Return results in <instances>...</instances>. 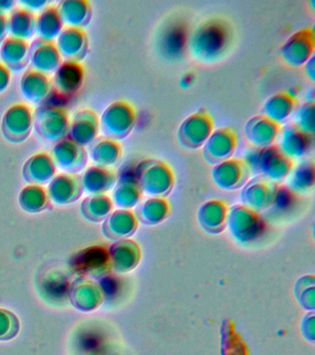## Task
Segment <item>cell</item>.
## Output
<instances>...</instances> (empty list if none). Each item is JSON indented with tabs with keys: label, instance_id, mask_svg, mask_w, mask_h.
<instances>
[{
	"label": "cell",
	"instance_id": "obj_16",
	"mask_svg": "<svg viewBox=\"0 0 315 355\" xmlns=\"http://www.w3.org/2000/svg\"><path fill=\"white\" fill-rule=\"evenodd\" d=\"M293 168V160L285 155L278 146L260 149L256 171L273 180L287 176Z\"/></svg>",
	"mask_w": 315,
	"mask_h": 355
},
{
	"label": "cell",
	"instance_id": "obj_2",
	"mask_svg": "<svg viewBox=\"0 0 315 355\" xmlns=\"http://www.w3.org/2000/svg\"><path fill=\"white\" fill-rule=\"evenodd\" d=\"M35 135L46 144H56L68 137L70 119L62 107L46 104L34 110Z\"/></svg>",
	"mask_w": 315,
	"mask_h": 355
},
{
	"label": "cell",
	"instance_id": "obj_8",
	"mask_svg": "<svg viewBox=\"0 0 315 355\" xmlns=\"http://www.w3.org/2000/svg\"><path fill=\"white\" fill-rule=\"evenodd\" d=\"M237 146L236 130L222 127L213 130L203 147L204 159L210 164H218L232 157Z\"/></svg>",
	"mask_w": 315,
	"mask_h": 355
},
{
	"label": "cell",
	"instance_id": "obj_28",
	"mask_svg": "<svg viewBox=\"0 0 315 355\" xmlns=\"http://www.w3.org/2000/svg\"><path fill=\"white\" fill-rule=\"evenodd\" d=\"M113 174L106 168L92 166L88 168L84 176L85 187L89 191H101L109 187L113 182Z\"/></svg>",
	"mask_w": 315,
	"mask_h": 355
},
{
	"label": "cell",
	"instance_id": "obj_27",
	"mask_svg": "<svg viewBox=\"0 0 315 355\" xmlns=\"http://www.w3.org/2000/svg\"><path fill=\"white\" fill-rule=\"evenodd\" d=\"M51 191L57 201L68 202L79 196V183L74 177L60 176L51 183Z\"/></svg>",
	"mask_w": 315,
	"mask_h": 355
},
{
	"label": "cell",
	"instance_id": "obj_36",
	"mask_svg": "<svg viewBox=\"0 0 315 355\" xmlns=\"http://www.w3.org/2000/svg\"><path fill=\"white\" fill-rule=\"evenodd\" d=\"M304 71L306 76L309 78L312 82H314L315 79V55H312L311 58L303 66Z\"/></svg>",
	"mask_w": 315,
	"mask_h": 355
},
{
	"label": "cell",
	"instance_id": "obj_21",
	"mask_svg": "<svg viewBox=\"0 0 315 355\" xmlns=\"http://www.w3.org/2000/svg\"><path fill=\"white\" fill-rule=\"evenodd\" d=\"M35 24L37 16L23 7L15 8L8 16L10 36L21 40H28L35 35Z\"/></svg>",
	"mask_w": 315,
	"mask_h": 355
},
{
	"label": "cell",
	"instance_id": "obj_5",
	"mask_svg": "<svg viewBox=\"0 0 315 355\" xmlns=\"http://www.w3.org/2000/svg\"><path fill=\"white\" fill-rule=\"evenodd\" d=\"M214 130V121L206 110L195 111L188 116L179 125L178 139L179 144L186 149H198Z\"/></svg>",
	"mask_w": 315,
	"mask_h": 355
},
{
	"label": "cell",
	"instance_id": "obj_17",
	"mask_svg": "<svg viewBox=\"0 0 315 355\" xmlns=\"http://www.w3.org/2000/svg\"><path fill=\"white\" fill-rule=\"evenodd\" d=\"M0 60L10 71H24L29 65L30 44L27 41L8 36L0 46Z\"/></svg>",
	"mask_w": 315,
	"mask_h": 355
},
{
	"label": "cell",
	"instance_id": "obj_18",
	"mask_svg": "<svg viewBox=\"0 0 315 355\" xmlns=\"http://www.w3.org/2000/svg\"><path fill=\"white\" fill-rule=\"evenodd\" d=\"M84 80V71L81 63L63 61L60 68L55 71L52 83L57 93L62 96H71L80 90Z\"/></svg>",
	"mask_w": 315,
	"mask_h": 355
},
{
	"label": "cell",
	"instance_id": "obj_10",
	"mask_svg": "<svg viewBox=\"0 0 315 355\" xmlns=\"http://www.w3.org/2000/svg\"><path fill=\"white\" fill-rule=\"evenodd\" d=\"M280 128V125L270 121L262 114L253 116L245 123V138L254 148H267L275 146Z\"/></svg>",
	"mask_w": 315,
	"mask_h": 355
},
{
	"label": "cell",
	"instance_id": "obj_11",
	"mask_svg": "<svg viewBox=\"0 0 315 355\" xmlns=\"http://www.w3.org/2000/svg\"><path fill=\"white\" fill-rule=\"evenodd\" d=\"M51 157L55 165L71 173L81 171L88 161V153L84 147L68 137L54 144Z\"/></svg>",
	"mask_w": 315,
	"mask_h": 355
},
{
	"label": "cell",
	"instance_id": "obj_1",
	"mask_svg": "<svg viewBox=\"0 0 315 355\" xmlns=\"http://www.w3.org/2000/svg\"><path fill=\"white\" fill-rule=\"evenodd\" d=\"M232 33L228 24L213 18L201 22L193 30L188 42V49L195 60L213 63L221 60L231 44Z\"/></svg>",
	"mask_w": 315,
	"mask_h": 355
},
{
	"label": "cell",
	"instance_id": "obj_31",
	"mask_svg": "<svg viewBox=\"0 0 315 355\" xmlns=\"http://www.w3.org/2000/svg\"><path fill=\"white\" fill-rule=\"evenodd\" d=\"M267 186L262 182H256L250 185L246 191V198L254 205H262L267 201L268 197Z\"/></svg>",
	"mask_w": 315,
	"mask_h": 355
},
{
	"label": "cell",
	"instance_id": "obj_19",
	"mask_svg": "<svg viewBox=\"0 0 315 355\" xmlns=\"http://www.w3.org/2000/svg\"><path fill=\"white\" fill-rule=\"evenodd\" d=\"M63 24L84 29L93 19L92 5L87 0H62L56 6Z\"/></svg>",
	"mask_w": 315,
	"mask_h": 355
},
{
	"label": "cell",
	"instance_id": "obj_34",
	"mask_svg": "<svg viewBox=\"0 0 315 355\" xmlns=\"http://www.w3.org/2000/svg\"><path fill=\"white\" fill-rule=\"evenodd\" d=\"M48 3L46 0H24V1H21L23 8L32 11V12H34V10H43L48 6Z\"/></svg>",
	"mask_w": 315,
	"mask_h": 355
},
{
	"label": "cell",
	"instance_id": "obj_22",
	"mask_svg": "<svg viewBox=\"0 0 315 355\" xmlns=\"http://www.w3.org/2000/svg\"><path fill=\"white\" fill-rule=\"evenodd\" d=\"M187 46L186 31L181 25L170 26L160 36V53L168 60H179Z\"/></svg>",
	"mask_w": 315,
	"mask_h": 355
},
{
	"label": "cell",
	"instance_id": "obj_26",
	"mask_svg": "<svg viewBox=\"0 0 315 355\" xmlns=\"http://www.w3.org/2000/svg\"><path fill=\"white\" fill-rule=\"evenodd\" d=\"M247 169L242 160L229 158L217 164L213 169L212 174L218 186L222 188H232L239 184Z\"/></svg>",
	"mask_w": 315,
	"mask_h": 355
},
{
	"label": "cell",
	"instance_id": "obj_3",
	"mask_svg": "<svg viewBox=\"0 0 315 355\" xmlns=\"http://www.w3.org/2000/svg\"><path fill=\"white\" fill-rule=\"evenodd\" d=\"M136 123V111L129 103L118 100L107 105L99 119V130L105 138L121 141L128 137Z\"/></svg>",
	"mask_w": 315,
	"mask_h": 355
},
{
	"label": "cell",
	"instance_id": "obj_20",
	"mask_svg": "<svg viewBox=\"0 0 315 355\" xmlns=\"http://www.w3.org/2000/svg\"><path fill=\"white\" fill-rule=\"evenodd\" d=\"M296 110L295 96L289 93H276L265 100L262 108V115L275 123H285L293 115Z\"/></svg>",
	"mask_w": 315,
	"mask_h": 355
},
{
	"label": "cell",
	"instance_id": "obj_4",
	"mask_svg": "<svg viewBox=\"0 0 315 355\" xmlns=\"http://www.w3.org/2000/svg\"><path fill=\"white\" fill-rule=\"evenodd\" d=\"M34 110L30 105L18 103L8 108L1 121V132L10 144H23L34 128Z\"/></svg>",
	"mask_w": 315,
	"mask_h": 355
},
{
	"label": "cell",
	"instance_id": "obj_6",
	"mask_svg": "<svg viewBox=\"0 0 315 355\" xmlns=\"http://www.w3.org/2000/svg\"><path fill=\"white\" fill-rule=\"evenodd\" d=\"M314 30L307 27L297 31L285 41L280 47V55L287 65L300 68L314 55Z\"/></svg>",
	"mask_w": 315,
	"mask_h": 355
},
{
	"label": "cell",
	"instance_id": "obj_7",
	"mask_svg": "<svg viewBox=\"0 0 315 355\" xmlns=\"http://www.w3.org/2000/svg\"><path fill=\"white\" fill-rule=\"evenodd\" d=\"M138 179L146 193L161 194L172 185L173 174L167 164L156 159L142 161L137 168Z\"/></svg>",
	"mask_w": 315,
	"mask_h": 355
},
{
	"label": "cell",
	"instance_id": "obj_38",
	"mask_svg": "<svg viewBox=\"0 0 315 355\" xmlns=\"http://www.w3.org/2000/svg\"><path fill=\"white\" fill-rule=\"evenodd\" d=\"M195 78L193 76L192 73H186L181 77L179 83H181L182 88L188 89L195 83Z\"/></svg>",
	"mask_w": 315,
	"mask_h": 355
},
{
	"label": "cell",
	"instance_id": "obj_12",
	"mask_svg": "<svg viewBox=\"0 0 315 355\" xmlns=\"http://www.w3.org/2000/svg\"><path fill=\"white\" fill-rule=\"evenodd\" d=\"M53 83L48 75L29 69L24 72L20 80V92L30 104L46 105L53 94Z\"/></svg>",
	"mask_w": 315,
	"mask_h": 355
},
{
	"label": "cell",
	"instance_id": "obj_25",
	"mask_svg": "<svg viewBox=\"0 0 315 355\" xmlns=\"http://www.w3.org/2000/svg\"><path fill=\"white\" fill-rule=\"evenodd\" d=\"M123 150L120 143L107 138H98L89 146L91 159L101 168L115 165L120 160Z\"/></svg>",
	"mask_w": 315,
	"mask_h": 355
},
{
	"label": "cell",
	"instance_id": "obj_35",
	"mask_svg": "<svg viewBox=\"0 0 315 355\" xmlns=\"http://www.w3.org/2000/svg\"><path fill=\"white\" fill-rule=\"evenodd\" d=\"M9 36L7 14H0V46Z\"/></svg>",
	"mask_w": 315,
	"mask_h": 355
},
{
	"label": "cell",
	"instance_id": "obj_37",
	"mask_svg": "<svg viewBox=\"0 0 315 355\" xmlns=\"http://www.w3.org/2000/svg\"><path fill=\"white\" fill-rule=\"evenodd\" d=\"M16 2L13 0H0V14H6L15 10Z\"/></svg>",
	"mask_w": 315,
	"mask_h": 355
},
{
	"label": "cell",
	"instance_id": "obj_30",
	"mask_svg": "<svg viewBox=\"0 0 315 355\" xmlns=\"http://www.w3.org/2000/svg\"><path fill=\"white\" fill-rule=\"evenodd\" d=\"M291 171V183L294 188L300 190L312 185L314 176V166L311 161H303Z\"/></svg>",
	"mask_w": 315,
	"mask_h": 355
},
{
	"label": "cell",
	"instance_id": "obj_29",
	"mask_svg": "<svg viewBox=\"0 0 315 355\" xmlns=\"http://www.w3.org/2000/svg\"><path fill=\"white\" fill-rule=\"evenodd\" d=\"M293 124L307 135L314 136L315 130L314 102L306 101L296 108Z\"/></svg>",
	"mask_w": 315,
	"mask_h": 355
},
{
	"label": "cell",
	"instance_id": "obj_15",
	"mask_svg": "<svg viewBox=\"0 0 315 355\" xmlns=\"http://www.w3.org/2000/svg\"><path fill=\"white\" fill-rule=\"evenodd\" d=\"M99 132V118L95 111L82 110L70 121L68 138L84 147L98 139Z\"/></svg>",
	"mask_w": 315,
	"mask_h": 355
},
{
	"label": "cell",
	"instance_id": "obj_14",
	"mask_svg": "<svg viewBox=\"0 0 315 355\" xmlns=\"http://www.w3.org/2000/svg\"><path fill=\"white\" fill-rule=\"evenodd\" d=\"M312 144V136L290 123L280 128L276 146L285 155L293 160L308 155Z\"/></svg>",
	"mask_w": 315,
	"mask_h": 355
},
{
	"label": "cell",
	"instance_id": "obj_24",
	"mask_svg": "<svg viewBox=\"0 0 315 355\" xmlns=\"http://www.w3.org/2000/svg\"><path fill=\"white\" fill-rule=\"evenodd\" d=\"M56 165L51 155L38 153L33 155L24 164V176L28 182H46L51 180L55 173Z\"/></svg>",
	"mask_w": 315,
	"mask_h": 355
},
{
	"label": "cell",
	"instance_id": "obj_32",
	"mask_svg": "<svg viewBox=\"0 0 315 355\" xmlns=\"http://www.w3.org/2000/svg\"><path fill=\"white\" fill-rule=\"evenodd\" d=\"M137 197L136 189L129 184L123 185V187L118 189L117 193L118 202L120 204L131 205L136 201Z\"/></svg>",
	"mask_w": 315,
	"mask_h": 355
},
{
	"label": "cell",
	"instance_id": "obj_33",
	"mask_svg": "<svg viewBox=\"0 0 315 355\" xmlns=\"http://www.w3.org/2000/svg\"><path fill=\"white\" fill-rule=\"evenodd\" d=\"M10 83V71L0 62V94H3Z\"/></svg>",
	"mask_w": 315,
	"mask_h": 355
},
{
	"label": "cell",
	"instance_id": "obj_13",
	"mask_svg": "<svg viewBox=\"0 0 315 355\" xmlns=\"http://www.w3.org/2000/svg\"><path fill=\"white\" fill-rule=\"evenodd\" d=\"M62 62L54 42L37 38L30 44L29 65L33 71L46 75L55 73Z\"/></svg>",
	"mask_w": 315,
	"mask_h": 355
},
{
	"label": "cell",
	"instance_id": "obj_9",
	"mask_svg": "<svg viewBox=\"0 0 315 355\" xmlns=\"http://www.w3.org/2000/svg\"><path fill=\"white\" fill-rule=\"evenodd\" d=\"M56 46L62 60L81 63L89 53V39L84 29L67 27L57 38Z\"/></svg>",
	"mask_w": 315,
	"mask_h": 355
},
{
	"label": "cell",
	"instance_id": "obj_23",
	"mask_svg": "<svg viewBox=\"0 0 315 355\" xmlns=\"http://www.w3.org/2000/svg\"><path fill=\"white\" fill-rule=\"evenodd\" d=\"M56 6H46L37 16L35 33L41 40L54 42L64 29Z\"/></svg>",
	"mask_w": 315,
	"mask_h": 355
}]
</instances>
